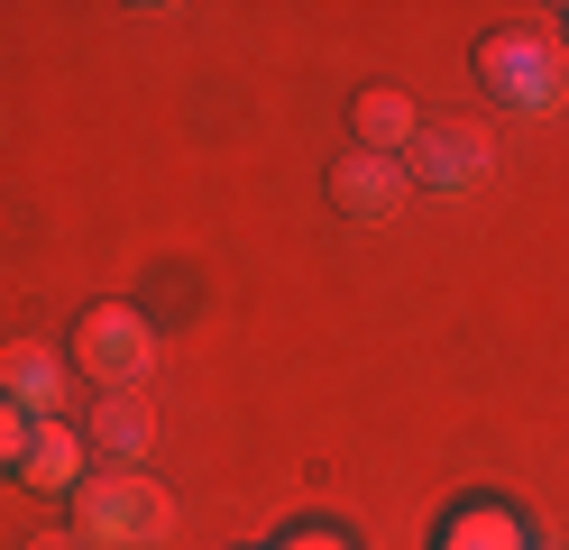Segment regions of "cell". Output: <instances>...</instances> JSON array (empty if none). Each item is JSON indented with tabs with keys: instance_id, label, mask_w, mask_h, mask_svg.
Here are the masks:
<instances>
[{
	"instance_id": "8992f818",
	"label": "cell",
	"mask_w": 569,
	"mask_h": 550,
	"mask_svg": "<svg viewBox=\"0 0 569 550\" xmlns=\"http://www.w3.org/2000/svg\"><path fill=\"white\" fill-rule=\"evenodd\" d=\"M0 394L19 413H64V358L47 340H0Z\"/></svg>"
},
{
	"instance_id": "52a82bcc",
	"label": "cell",
	"mask_w": 569,
	"mask_h": 550,
	"mask_svg": "<svg viewBox=\"0 0 569 550\" xmlns=\"http://www.w3.org/2000/svg\"><path fill=\"white\" fill-rule=\"evenodd\" d=\"M405 174H422L432 193H469V183L487 174V129H422Z\"/></svg>"
},
{
	"instance_id": "7a4b0ae2",
	"label": "cell",
	"mask_w": 569,
	"mask_h": 550,
	"mask_svg": "<svg viewBox=\"0 0 569 550\" xmlns=\"http://www.w3.org/2000/svg\"><path fill=\"white\" fill-rule=\"evenodd\" d=\"M74 367L101 386V394H138L157 377V321L138 303H92L74 321Z\"/></svg>"
},
{
	"instance_id": "8fae6325",
	"label": "cell",
	"mask_w": 569,
	"mask_h": 550,
	"mask_svg": "<svg viewBox=\"0 0 569 550\" xmlns=\"http://www.w3.org/2000/svg\"><path fill=\"white\" fill-rule=\"evenodd\" d=\"M28 431H38V413H19V403L0 394V477H19V459H28Z\"/></svg>"
},
{
	"instance_id": "4fadbf2b",
	"label": "cell",
	"mask_w": 569,
	"mask_h": 550,
	"mask_svg": "<svg viewBox=\"0 0 569 550\" xmlns=\"http://www.w3.org/2000/svg\"><path fill=\"white\" fill-rule=\"evenodd\" d=\"M532 550H551V541H532Z\"/></svg>"
},
{
	"instance_id": "5b68a950",
	"label": "cell",
	"mask_w": 569,
	"mask_h": 550,
	"mask_svg": "<svg viewBox=\"0 0 569 550\" xmlns=\"http://www.w3.org/2000/svg\"><path fill=\"white\" fill-rule=\"evenodd\" d=\"M83 440L111 468H148V450H157V413H148V394H101L92 403V422H83Z\"/></svg>"
},
{
	"instance_id": "277c9868",
	"label": "cell",
	"mask_w": 569,
	"mask_h": 550,
	"mask_svg": "<svg viewBox=\"0 0 569 550\" xmlns=\"http://www.w3.org/2000/svg\"><path fill=\"white\" fill-rule=\"evenodd\" d=\"M19 477L38 496H74L83 477H92V440H83V422H64V413H38V431H28V459H19Z\"/></svg>"
},
{
	"instance_id": "7c38bea8",
	"label": "cell",
	"mask_w": 569,
	"mask_h": 550,
	"mask_svg": "<svg viewBox=\"0 0 569 550\" xmlns=\"http://www.w3.org/2000/svg\"><path fill=\"white\" fill-rule=\"evenodd\" d=\"M276 550H359V541H349L340 523H295V532H284Z\"/></svg>"
},
{
	"instance_id": "3957f363",
	"label": "cell",
	"mask_w": 569,
	"mask_h": 550,
	"mask_svg": "<svg viewBox=\"0 0 569 550\" xmlns=\"http://www.w3.org/2000/svg\"><path fill=\"white\" fill-rule=\"evenodd\" d=\"M478 83H487L496 101H515V110H551V92H560L551 37H532V28H496V37H478Z\"/></svg>"
},
{
	"instance_id": "9c48e42d",
	"label": "cell",
	"mask_w": 569,
	"mask_h": 550,
	"mask_svg": "<svg viewBox=\"0 0 569 550\" xmlns=\"http://www.w3.org/2000/svg\"><path fill=\"white\" fill-rule=\"evenodd\" d=\"M349 129H359V157H413V138H422V110L405 101V92H359V101H349Z\"/></svg>"
},
{
	"instance_id": "ba28073f",
	"label": "cell",
	"mask_w": 569,
	"mask_h": 550,
	"mask_svg": "<svg viewBox=\"0 0 569 550\" xmlns=\"http://www.w3.org/2000/svg\"><path fill=\"white\" fill-rule=\"evenodd\" d=\"M405 183H413V174H405L396 157H359V147H349V157L331 166V202H340L349 220H386V211L405 202Z\"/></svg>"
},
{
	"instance_id": "30bf717a",
	"label": "cell",
	"mask_w": 569,
	"mask_h": 550,
	"mask_svg": "<svg viewBox=\"0 0 569 550\" xmlns=\"http://www.w3.org/2000/svg\"><path fill=\"white\" fill-rule=\"evenodd\" d=\"M441 550H532V523L515 504H496V496H469V504H450Z\"/></svg>"
},
{
	"instance_id": "6da1fadb",
	"label": "cell",
	"mask_w": 569,
	"mask_h": 550,
	"mask_svg": "<svg viewBox=\"0 0 569 550\" xmlns=\"http://www.w3.org/2000/svg\"><path fill=\"white\" fill-rule=\"evenodd\" d=\"M166 523H174V504L148 468H92L74 487V532L92 550H157Z\"/></svg>"
}]
</instances>
